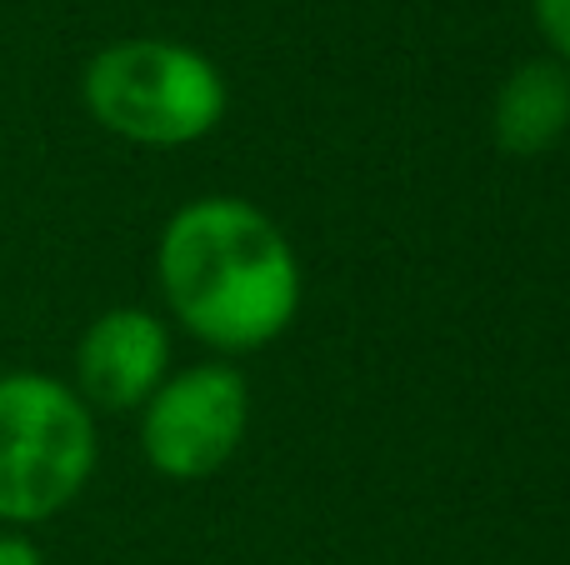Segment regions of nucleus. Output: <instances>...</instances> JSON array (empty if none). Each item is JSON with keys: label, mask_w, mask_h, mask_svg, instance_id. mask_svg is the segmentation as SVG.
I'll return each instance as SVG.
<instances>
[{"label": "nucleus", "mask_w": 570, "mask_h": 565, "mask_svg": "<svg viewBox=\"0 0 570 565\" xmlns=\"http://www.w3.org/2000/svg\"><path fill=\"white\" fill-rule=\"evenodd\" d=\"M156 276L170 316L216 350H261L301 310V260L266 210L206 196L166 220Z\"/></svg>", "instance_id": "f257e3e1"}, {"label": "nucleus", "mask_w": 570, "mask_h": 565, "mask_svg": "<svg viewBox=\"0 0 570 565\" xmlns=\"http://www.w3.org/2000/svg\"><path fill=\"white\" fill-rule=\"evenodd\" d=\"M80 96L100 130L156 150L190 146L226 116V80L210 56L156 36L96 50L80 76Z\"/></svg>", "instance_id": "f03ea898"}, {"label": "nucleus", "mask_w": 570, "mask_h": 565, "mask_svg": "<svg viewBox=\"0 0 570 565\" xmlns=\"http://www.w3.org/2000/svg\"><path fill=\"white\" fill-rule=\"evenodd\" d=\"M96 470V410L56 376H0V521L36 526L86 490Z\"/></svg>", "instance_id": "7ed1b4c3"}, {"label": "nucleus", "mask_w": 570, "mask_h": 565, "mask_svg": "<svg viewBox=\"0 0 570 565\" xmlns=\"http://www.w3.org/2000/svg\"><path fill=\"white\" fill-rule=\"evenodd\" d=\"M250 426V390L230 366H190L166 376L140 406L146 460L170 480H206L240 450Z\"/></svg>", "instance_id": "20e7f679"}, {"label": "nucleus", "mask_w": 570, "mask_h": 565, "mask_svg": "<svg viewBox=\"0 0 570 565\" xmlns=\"http://www.w3.org/2000/svg\"><path fill=\"white\" fill-rule=\"evenodd\" d=\"M170 366V336L150 310H100L76 346V396L90 410H140Z\"/></svg>", "instance_id": "39448f33"}, {"label": "nucleus", "mask_w": 570, "mask_h": 565, "mask_svg": "<svg viewBox=\"0 0 570 565\" xmlns=\"http://www.w3.org/2000/svg\"><path fill=\"white\" fill-rule=\"evenodd\" d=\"M495 146L515 160L546 156L570 130V66L561 60H525L505 76L491 106Z\"/></svg>", "instance_id": "423d86ee"}, {"label": "nucleus", "mask_w": 570, "mask_h": 565, "mask_svg": "<svg viewBox=\"0 0 570 565\" xmlns=\"http://www.w3.org/2000/svg\"><path fill=\"white\" fill-rule=\"evenodd\" d=\"M531 16L541 26V36L551 40L556 60L570 66V0H531Z\"/></svg>", "instance_id": "0eeeda50"}, {"label": "nucleus", "mask_w": 570, "mask_h": 565, "mask_svg": "<svg viewBox=\"0 0 570 565\" xmlns=\"http://www.w3.org/2000/svg\"><path fill=\"white\" fill-rule=\"evenodd\" d=\"M0 565H46L36 551V541L20 531H0Z\"/></svg>", "instance_id": "6e6552de"}]
</instances>
